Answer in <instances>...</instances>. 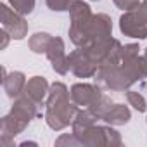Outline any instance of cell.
<instances>
[{"label":"cell","mask_w":147,"mask_h":147,"mask_svg":"<svg viewBox=\"0 0 147 147\" xmlns=\"http://www.w3.org/2000/svg\"><path fill=\"white\" fill-rule=\"evenodd\" d=\"M69 99H71V94L64 83L55 82L50 85L45 119L52 130H62V128L69 126L73 123V119H75L78 109H76V104Z\"/></svg>","instance_id":"obj_1"},{"label":"cell","mask_w":147,"mask_h":147,"mask_svg":"<svg viewBox=\"0 0 147 147\" xmlns=\"http://www.w3.org/2000/svg\"><path fill=\"white\" fill-rule=\"evenodd\" d=\"M36 106L31 99H28L24 94L19 95L11 109V113L7 116L2 118L0 128H2V140H5L7 137H16L18 133H21L30 121L35 118L36 114Z\"/></svg>","instance_id":"obj_2"},{"label":"cell","mask_w":147,"mask_h":147,"mask_svg":"<svg viewBox=\"0 0 147 147\" xmlns=\"http://www.w3.org/2000/svg\"><path fill=\"white\" fill-rule=\"evenodd\" d=\"M95 83L100 88L114 90V92H126L133 85V82L126 76L121 64L99 66V69L95 73Z\"/></svg>","instance_id":"obj_3"},{"label":"cell","mask_w":147,"mask_h":147,"mask_svg":"<svg viewBox=\"0 0 147 147\" xmlns=\"http://www.w3.org/2000/svg\"><path fill=\"white\" fill-rule=\"evenodd\" d=\"M67 61H69V71L73 75H76L78 78H92L95 76V73L99 69L97 62L90 57V54L83 47H78L76 50H73L67 55Z\"/></svg>","instance_id":"obj_4"},{"label":"cell","mask_w":147,"mask_h":147,"mask_svg":"<svg viewBox=\"0 0 147 147\" xmlns=\"http://www.w3.org/2000/svg\"><path fill=\"white\" fill-rule=\"evenodd\" d=\"M0 14H2V28L14 40H23L28 35V23L24 21L23 14L16 12L14 9H9L5 4L0 5Z\"/></svg>","instance_id":"obj_5"},{"label":"cell","mask_w":147,"mask_h":147,"mask_svg":"<svg viewBox=\"0 0 147 147\" xmlns=\"http://www.w3.org/2000/svg\"><path fill=\"white\" fill-rule=\"evenodd\" d=\"M119 30L123 35L131 38H147V21L137 9L125 11V14L119 18Z\"/></svg>","instance_id":"obj_6"},{"label":"cell","mask_w":147,"mask_h":147,"mask_svg":"<svg viewBox=\"0 0 147 147\" xmlns=\"http://www.w3.org/2000/svg\"><path fill=\"white\" fill-rule=\"evenodd\" d=\"M52 64V69L59 75H67L69 71V61H67V55H66V49H64V42L62 38L59 36H52V42L47 49V54H45Z\"/></svg>","instance_id":"obj_7"},{"label":"cell","mask_w":147,"mask_h":147,"mask_svg":"<svg viewBox=\"0 0 147 147\" xmlns=\"http://www.w3.org/2000/svg\"><path fill=\"white\" fill-rule=\"evenodd\" d=\"M71 100L75 102L76 106H85L90 107L99 97H100V87L99 85H90V83H76L73 85L71 90Z\"/></svg>","instance_id":"obj_8"},{"label":"cell","mask_w":147,"mask_h":147,"mask_svg":"<svg viewBox=\"0 0 147 147\" xmlns=\"http://www.w3.org/2000/svg\"><path fill=\"white\" fill-rule=\"evenodd\" d=\"M49 82L43 78V76H33L31 80H28V83H26V87H24V95L28 97V99H31L35 104H42L43 102V99L49 95Z\"/></svg>","instance_id":"obj_9"},{"label":"cell","mask_w":147,"mask_h":147,"mask_svg":"<svg viewBox=\"0 0 147 147\" xmlns=\"http://www.w3.org/2000/svg\"><path fill=\"white\" fill-rule=\"evenodd\" d=\"M2 83H4V88H5L7 95H9L11 99H18L19 95H23L24 87H26L28 82H26V76L23 75L21 71H14V73L7 75V76L2 80Z\"/></svg>","instance_id":"obj_10"},{"label":"cell","mask_w":147,"mask_h":147,"mask_svg":"<svg viewBox=\"0 0 147 147\" xmlns=\"http://www.w3.org/2000/svg\"><path fill=\"white\" fill-rule=\"evenodd\" d=\"M99 118L87 107V109H83V111H78L76 113V116H75V119H73V123H71V126H73V133H75L76 137H80V135H83L90 126H94L95 125V121H97Z\"/></svg>","instance_id":"obj_11"},{"label":"cell","mask_w":147,"mask_h":147,"mask_svg":"<svg viewBox=\"0 0 147 147\" xmlns=\"http://www.w3.org/2000/svg\"><path fill=\"white\" fill-rule=\"evenodd\" d=\"M130 118H131V113H130L128 106H125V104H114V106L104 114L102 119H104L107 125H125V123L130 121Z\"/></svg>","instance_id":"obj_12"},{"label":"cell","mask_w":147,"mask_h":147,"mask_svg":"<svg viewBox=\"0 0 147 147\" xmlns=\"http://www.w3.org/2000/svg\"><path fill=\"white\" fill-rule=\"evenodd\" d=\"M50 42H52V36L49 33H35L30 38L28 45L35 54H47V49H49Z\"/></svg>","instance_id":"obj_13"},{"label":"cell","mask_w":147,"mask_h":147,"mask_svg":"<svg viewBox=\"0 0 147 147\" xmlns=\"http://www.w3.org/2000/svg\"><path fill=\"white\" fill-rule=\"evenodd\" d=\"M126 100H128V104H130L133 109H137L138 113H144V111L147 109V102H145L144 95L138 94V92H135V90H126Z\"/></svg>","instance_id":"obj_14"},{"label":"cell","mask_w":147,"mask_h":147,"mask_svg":"<svg viewBox=\"0 0 147 147\" xmlns=\"http://www.w3.org/2000/svg\"><path fill=\"white\" fill-rule=\"evenodd\" d=\"M9 4L12 5V9L23 16L31 14L35 9V0H9Z\"/></svg>","instance_id":"obj_15"},{"label":"cell","mask_w":147,"mask_h":147,"mask_svg":"<svg viewBox=\"0 0 147 147\" xmlns=\"http://www.w3.org/2000/svg\"><path fill=\"white\" fill-rule=\"evenodd\" d=\"M75 0H45V4L50 11H57V12H64V11H69L71 4Z\"/></svg>","instance_id":"obj_16"},{"label":"cell","mask_w":147,"mask_h":147,"mask_svg":"<svg viewBox=\"0 0 147 147\" xmlns=\"http://www.w3.org/2000/svg\"><path fill=\"white\" fill-rule=\"evenodd\" d=\"M116 4V7H119L121 11H133L140 5L142 0H113Z\"/></svg>","instance_id":"obj_17"},{"label":"cell","mask_w":147,"mask_h":147,"mask_svg":"<svg viewBox=\"0 0 147 147\" xmlns=\"http://www.w3.org/2000/svg\"><path fill=\"white\" fill-rule=\"evenodd\" d=\"M62 144H69V145H82L80 138L75 135V133H71V135H62L61 138L55 140V145H62Z\"/></svg>","instance_id":"obj_18"},{"label":"cell","mask_w":147,"mask_h":147,"mask_svg":"<svg viewBox=\"0 0 147 147\" xmlns=\"http://www.w3.org/2000/svg\"><path fill=\"white\" fill-rule=\"evenodd\" d=\"M0 36H2V43H0V49H5V47H7V43H9V40H11L12 36H11L4 28H2V31H0Z\"/></svg>","instance_id":"obj_19"},{"label":"cell","mask_w":147,"mask_h":147,"mask_svg":"<svg viewBox=\"0 0 147 147\" xmlns=\"http://www.w3.org/2000/svg\"><path fill=\"white\" fill-rule=\"evenodd\" d=\"M142 59H144V64H145V67H147V49H145V52H144Z\"/></svg>","instance_id":"obj_20"},{"label":"cell","mask_w":147,"mask_h":147,"mask_svg":"<svg viewBox=\"0 0 147 147\" xmlns=\"http://www.w3.org/2000/svg\"><path fill=\"white\" fill-rule=\"evenodd\" d=\"M94 2H97V0H94Z\"/></svg>","instance_id":"obj_21"}]
</instances>
